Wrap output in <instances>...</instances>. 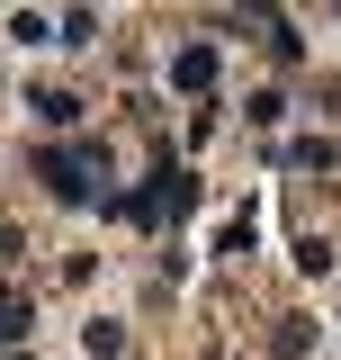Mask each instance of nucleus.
<instances>
[{"label":"nucleus","instance_id":"obj_6","mask_svg":"<svg viewBox=\"0 0 341 360\" xmlns=\"http://www.w3.org/2000/svg\"><path fill=\"white\" fill-rule=\"evenodd\" d=\"M252 243H260V217H252V207H243V217H225V234H215V252H225V262H243Z\"/></svg>","mask_w":341,"mask_h":360},{"label":"nucleus","instance_id":"obj_11","mask_svg":"<svg viewBox=\"0 0 341 360\" xmlns=\"http://www.w3.org/2000/svg\"><path fill=\"white\" fill-rule=\"evenodd\" d=\"M54 45H99V18H90V9H72V18L54 27Z\"/></svg>","mask_w":341,"mask_h":360},{"label":"nucleus","instance_id":"obj_14","mask_svg":"<svg viewBox=\"0 0 341 360\" xmlns=\"http://www.w3.org/2000/svg\"><path fill=\"white\" fill-rule=\"evenodd\" d=\"M0 360H36V352H0Z\"/></svg>","mask_w":341,"mask_h":360},{"label":"nucleus","instance_id":"obj_12","mask_svg":"<svg viewBox=\"0 0 341 360\" xmlns=\"http://www.w3.org/2000/svg\"><path fill=\"white\" fill-rule=\"evenodd\" d=\"M9 37H18V45H54V27H45L36 9H18V18H9Z\"/></svg>","mask_w":341,"mask_h":360},{"label":"nucleus","instance_id":"obj_13","mask_svg":"<svg viewBox=\"0 0 341 360\" xmlns=\"http://www.w3.org/2000/svg\"><path fill=\"white\" fill-rule=\"evenodd\" d=\"M305 342H314V333H305V315H288V324H279V360H305Z\"/></svg>","mask_w":341,"mask_h":360},{"label":"nucleus","instance_id":"obj_7","mask_svg":"<svg viewBox=\"0 0 341 360\" xmlns=\"http://www.w3.org/2000/svg\"><path fill=\"white\" fill-rule=\"evenodd\" d=\"M27 324H36L27 297H18V288H0V342H27Z\"/></svg>","mask_w":341,"mask_h":360},{"label":"nucleus","instance_id":"obj_10","mask_svg":"<svg viewBox=\"0 0 341 360\" xmlns=\"http://www.w3.org/2000/svg\"><path fill=\"white\" fill-rule=\"evenodd\" d=\"M297 270H305V279H323V270H333V243H323V234H297Z\"/></svg>","mask_w":341,"mask_h":360},{"label":"nucleus","instance_id":"obj_2","mask_svg":"<svg viewBox=\"0 0 341 360\" xmlns=\"http://www.w3.org/2000/svg\"><path fill=\"white\" fill-rule=\"evenodd\" d=\"M36 180L54 189V198H90V180H108V144H99V135H81V144H45V153H36Z\"/></svg>","mask_w":341,"mask_h":360},{"label":"nucleus","instance_id":"obj_5","mask_svg":"<svg viewBox=\"0 0 341 360\" xmlns=\"http://www.w3.org/2000/svg\"><path fill=\"white\" fill-rule=\"evenodd\" d=\"M27 108H36L45 127H81V99L72 90H27Z\"/></svg>","mask_w":341,"mask_h":360},{"label":"nucleus","instance_id":"obj_9","mask_svg":"<svg viewBox=\"0 0 341 360\" xmlns=\"http://www.w3.org/2000/svg\"><path fill=\"white\" fill-rule=\"evenodd\" d=\"M260 27H269V54H279V63H297V54H305V37L288 27V18H269V9H260Z\"/></svg>","mask_w":341,"mask_h":360},{"label":"nucleus","instance_id":"obj_1","mask_svg":"<svg viewBox=\"0 0 341 360\" xmlns=\"http://www.w3.org/2000/svg\"><path fill=\"white\" fill-rule=\"evenodd\" d=\"M189 207H198V180L180 162H162L144 189H108V217H126V225H180Z\"/></svg>","mask_w":341,"mask_h":360},{"label":"nucleus","instance_id":"obj_8","mask_svg":"<svg viewBox=\"0 0 341 360\" xmlns=\"http://www.w3.org/2000/svg\"><path fill=\"white\" fill-rule=\"evenodd\" d=\"M243 117H252V127H279V117H288V90H252Z\"/></svg>","mask_w":341,"mask_h":360},{"label":"nucleus","instance_id":"obj_4","mask_svg":"<svg viewBox=\"0 0 341 360\" xmlns=\"http://www.w3.org/2000/svg\"><path fill=\"white\" fill-rule=\"evenodd\" d=\"M279 162H288V172H333L341 144H333V135H297V144H279Z\"/></svg>","mask_w":341,"mask_h":360},{"label":"nucleus","instance_id":"obj_3","mask_svg":"<svg viewBox=\"0 0 341 360\" xmlns=\"http://www.w3.org/2000/svg\"><path fill=\"white\" fill-rule=\"evenodd\" d=\"M170 90L207 99V90H215V45H180V54H170Z\"/></svg>","mask_w":341,"mask_h":360}]
</instances>
